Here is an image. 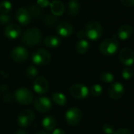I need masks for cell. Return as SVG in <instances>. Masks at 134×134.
I'll return each instance as SVG.
<instances>
[{
	"mask_svg": "<svg viewBox=\"0 0 134 134\" xmlns=\"http://www.w3.org/2000/svg\"><path fill=\"white\" fill-rule=\"evenodd\" d=\"M119 47V42L117 35H113L103 40L99 47L100 53L104 56H112L114 55Z\"/></svg>",
	"mask_w": 134,
	"mask_h": 134,
	"instance_id": "obj_1",
	"label": "cell"
},
{
	"mask_svg": "<svg viewBox=\"0 0 134 134\" xmlns=\"http://www.w3.org/2000/svg\"><path fill=\"white\" fill-rule=\"evenodd\" d=\"M42 39V34L38 28L32 27L28 29L22 37V42L29 46H34L40 42Z\"/></svg>",
	"mask_w": 134,
	"mask_h": 134,
	"instance_id": "obj_2",
	"label": "cell"
},
{
	"mask_svg": "<svg viewBox=\"0 0 134 134\" xmlns=\"http://www.w3.org/2000/svg\"><path fill=\"white\" fill-rule=\"evenodd\" d=\"M86 37L91 40H97L103 35V27L97 21H90L87 24L85 30Z\"/></svg>",
	"mask_w": 134,
	"mask_h": 134,
	"instance_id": "obj_3",
	"label": "cell"
},
{
	"mask_svg": "<svg viewBox=\"0 0 134 134\" xmlns=\"http://www.w3.org/2000/svg\"><path fill=\"white\" fill-rule=\"evenodd\" d=\"M51 60V56L49 52L43 49H39L34 52L32 57V62L39 66L47 65L50 63Z\"/></svg>",
	"mask_w": 134,
	"mask_h": 134,
	"instance_id": "obj_4",
	"label": "cell"
},
{
	"mask_svg": "<svg viewBox=\"0 0 134 134\" xmlns=\"http://www.w3.org/2000/svg\"><path fill=\"white\" fill-rule=\"evenodd\" d=\"M14 97L19 104L22 105H28L32 102L33 94L26 88H20L16 90Z\"/></svg>",
	"mask_w": 134,
	"mask_h": 134,
	"instance_id": "obj_5",
	"label": "cell"
},
{
	"mask_svg": "<svg viewBox=\"0 0 134 134\" xmlns=\"http://www.w3.org/2000/svg\"><path fill=\"white\" fill-rule=\"evenodd\" d=\"M82 119V112L77 108H72L66 113V122L72 126L78 125Z\"/></svg>",
	"mask_w": 134,
	"mask_h": 134,
	"instance_id": "obj_6",
	"label": "cell"
},
{
	"mask_svg": "<svg viewBox=\"0 0 134 134\" xmlns=\"http://www.w3.org/2000/svg\"><path fill=\"white\" fill-rule=\"evenodd\" d=\"M70 93L73 98L81 100L85 99L88 96L89 90L86 86L81 83H76L72 85V86L70 87Z\"/></svg>",
	"mask_w": 134,
	"mask_h": 134,
	"instance_id": "obj_7",
	"label": "cell"
},
{
	"mask_svg": "<svg viewBox=\"0 0 134 134\" xmlns=\"http://www.w3.org/2000/svg\"><path fill=\"white\" fill-rule=\"evenodd\" d=\"M34 119H35L34 112L30 109H24L20 112L17 118V122L21 126L27 127L33 122Z\"/></svg>",
	"mask_w": 134,
	"mask_h": 134,
	"instance_id": "obj_8",
	"label": "cell"
},
{
	"mask_svg": "<svg viewBox=\"0 0 134 134\" xmlns=\"http://www.w3.org/2000/svg\"><path fill=\"white\" fill-rule=\"evenodd\" d=\"M34 107L39 112L46 113V112H48L51 109L52 104L49 98L45 97H41L35 100Z\"/></svg>",
	"mask_w": 134,
	"mask_h": 134,
	"instance_id": "obj_9",
	"label": "cell"
},
{
	"mask_svg": "<svg viewBox=\"0 0 134 134\" xmlns=\"http://www.w3.org/2000/svg\"><path fill=\"white\" fill-rule=\"evenodd\" d=\"M121 63L126 66H131L134 64V52L130 48H123L119 53Z\"/></svg>",
	"mask_w": 134,
	"mask_h": 134,
	"instance_id": "obj_10",
	"label": "cell"
},
{
	"mask_svg": "<svg viewBox=\"0 0 134 134\" xmlns=\"http://www.w3.org/2000/svg\"><path fill=\"white\" fill-rule=\"evenodd\" d=\"M125 92L123 85L120 82H115L109 86L108 94L109 97L113 100H119L122 98Z\"/></svg>",
	"mask_w": 134,
	"mask_h": 134,
	"instance_id": "obj_11",
	"label": "cell"
},
{
	"mask_svg": "<svg viewBox=\"0 0 134 134\" xmlns=\"http://www.w3.org/2000/svg\"><path fill=\"white\" fill-rule=\"evenodd\" d=\"M33 90L39 94H44L49 90V82L43 77H38L33 82Z\"/></svg>",
	"mask_w": 134,
	"mask_h": 134,
	"instance_id": "obj_12",
	"label": "cell"
},
{
	"mask_svg": "<svg viewBox=\"0 0 134 134\" xmlns=\"http://www.w3.org/2000/svg\"><path fill=\"white\" fill-rule=\"evenodd\" d=\"M12 59L18 63L24 62L28 57V53L27 49L22 46H17L14 48L11 52Z\"/></svg>",
	"mask_w": 134,
	"mask_h": 134,
	"instance_id": "obj_13",
	"label": "cell"
},
{
	"mask_svg": "<svg viewBox=\"0 0 134 134\" xmlns=\"http://www.w3.org/2000/svg\"><path fill=\"white\" fill-rule=\"evenodd\" d=\"M16 19L21 25L25 26L31 21V14L28 9L24 8H20L16 12Z\"/></svg>",
	"mask_w": 134,
	"mask_h": 134,
	"instance_id": "obj_14",
	"label": "cell"
},
{
	"mask_svg": "<svg viewBox=\"0 0 134 134\" xmlns=\"http://www.w3.org/2000/svg\"><path fill=\"white\" fill-rule=\"evenodd\" d=\"M57 33L63 38L68 37L70 35H72L73 31V28L72 27V25L67 22H62L60 23L56 28Z\"/></svg>",
	"mask_w": 134,
	"mask_h": 134,
	"instance_id": "obj_15",
	"label": "cell"
},
{
	"mask_svg": "<svg viewBox=\"0 0 134 134\" xmlns=\"http://www.w3.org/2000/svg\"><path fill=\"white\" fill-rule=\"evenodd\" d=\"M133 33V27L128 24H123L119 27L117 32V37L122 40L129 39Z\"/></svg>",
	"mask_w": 134,
	"mask_h": 134,
	"instance_id": "obj_16",
	"label": "cell"
},
{
	"mask_svg": "<svg viewBox=\"0 0 134 134\" xmlns=\"http://www.w3.org/2000/svg\"><path fill=\"white\" fill-rule=\"evenodd\" d=\"M21 27L17 24L8 25L5 29V35L9 39H15L18 38L21 34Z\"/></svg>",
	"mask_w": 134,
	"mask_h": 134,
	"instance_id": "obj_17",
	"label": "cell"
},
{
	"mask_svg": "<svg viewBox=\"0 0 134 134\" xmlns=\"http://www.w3.org/2000/svg\"><path fill=\"white\" fill-rule=\"evenodd\" d=\"M50 8L51 13L54 16H61L63 14L65 10L64 4L59 0H54L50 3Z\"/></svg>",
	"mask_w": 134,
	"mask_h": 134,
	"instance_id": "obj_18",
	"label": "cell"
},
{
	"mask_svg": "<svg viewBox=\"0 0 134 134\" xmlns=\"http://www.w3.org/2000/svg\"><path fill=\"white\" fill-rule=\"evenodd\" d=\"M89 48H90V45H89L88 42L84 38L78 41L75 45V50L77 51V53H78L80 54L86 53L88 51Z\"/></svg>",
	"mask_w": 134,
	"mask_h": 134,
	"instance_id": "obj_19",
	"label": "cell"
},
{
	"mask_svg": "<svg viewBox=\"0 0 134 134\" xmlns=\"http://www.w3.org/2000/svg\"><path fill=\"white\" fill-rule=\"evenodd\" d=\"M61 43V40L59 37L56 35H49L46 37L44 40V44L50 48H55L58 46Z\"/></svg>",
	"mask_w": 134,
	"mask_h": 134,
	"instance_id": "obj_20",
	"label": "cell"
},
{
	"mask_svg": "<svg viewBox=\"0 0 134 134\" xmlns=\"http://www.w3.org/2000/svg\"><path fill=\"white\" fill-rule=\"evenodd\" d=\"M42 125L45 130H47L48 131H51L54 129V127L56 126V121L53 117L47 116L43 119Z\"/></svg>",
	"mask_w": 134,
	"mask_h": 134,
	"instance_id": "obj_21",
	"label": "cell"
},
{
	"mask_svg": "<svg viewBox=\"0 0 134 134\" xmlns=\"http://www.w3.org/2000/svg\"><path fill=\"white\" fill-rule=\"evenodd\" d=\"M80 9H81L80 4L77 0H71V1L69 2V3H68V11H69L70 15L75 16V15L78 14V13L80 11Z\"/></svg>",
	"mask_w": 134,
	"mask_h": 134,
	"instance_id": "obj_22",
	"label": "cell"
},
{
	"mask_svg": "<svg viewBox=\"0 0 134 134\" xmlns=\"http://www.w3.org/2000/svg\"><path fill=\"white\" fill-rule=\"evenodd\" d=\"M52 100L53 101L58 104V105H60V106H63L66 104V97L61 93H54L52 94Z\"/></svg>",
	"mask_w": 134,
	"mask_h": 134,
	"instance_id": "obj_23",
	"label": "cell"
},
{
	"mask_svg": "<svg viewBox=\"0 0 134 134\" xmlns=\"http://www.w3.org/2000/svg\"><path fill=\"white\" fill-rule=\"evenodd\" d=\"M90 93L95 97H100L103 93V87L99 84H95L91 87Z\"/></svg>",
	"mask_w": 134,
	"mask_h": 134,
	"instance_id": "obj_24",
	"label": "cell"
},
{
	"mask_svg": "<svg viewBox=\"0 0 134 134\" xmlns=\"http://www.w3.org/2000/svg\"><path fill=\"white\" fill-rule=\"evenodd\" d=\"M100 79L102 82H103L105 83H110L114 81L115 77H114L113 74H111L110 72H103L100 74Z\"/></svg>",
	"mask_w": 134,
	"mask_h": 134,
	"instance_id": "obj_25",
	"label": "cell"
},
{
	"mask_svg": "<svg viewBox=\"0 0 134 134\" xmlns=\"http://www.w3.org/2000/svg\"><path fill=\"white\" fill-rule=\"evenodd\" d=\"M28 11L29 12L31 16L32 15L34 17L39 16L42 14V10H41L40 7L38 5H32L29 6Z\"/></svg>",
	"mask_w": 134,
	"mask_h": 134,
	"instance_id": "obj_26",
	"label": "cell"
},
{
	"mask_svg": "<svg viewBox=\"0 0 134 134\" xmlns=\"http://www.w3.org/2000/svg\"><path fill=\"white\" fill-rule=\"evenodd\" d=\"M12 9V4L9 1H3L0 2V13H8Z\"/></svg>",
	"mask_w": 134,
	"mask_h": 134,
	"instance_id": "obj_27",
	"label": "cell"
},
{
	"mask_svg": "<svg viewBox=\"0 0 134 134\" xmlns=\"http://www.w3.org/2000/svg\"><path fill=\"white\" fill-rule=\"evenodd\" d=\"M122 78L124 79L130 80L133 77V71L132 69H130L129 68H124L122 70Z\"/></svg>",
	"mask_w": 134,
	"mask_h": 134,
	"instance_id": "obj_28",
	"label": "cell"
},
{
	"mask_svg": "<svg viewBox=\"0 0 134 134\" xmlns=\"http://www.w3.org/2000/svg\"><path fill=\"white\" fill-rule=\"evenodd\" d=\"M26 75L28 78H34L38 75V70L34 66H29L26 70Z\"/></svg>",
	"mask_w": 134,
	"mask_h": 134,
	"instance_id": "obj_29",
	"label": "cell"
},
{
	"mask_svg": "<svg viewBox=\"0 0 134 134\" xmlns=\"http://www.w3.org/2000/svg\"><path fill=\"white\" fill-rule=\"evenodd\" d=\"M103 131L106 134H113L115 132V128L111 124L107 123L103 126Z\"/></svg>",
	"mask_w": 134,
	"mask_h": 134,
	"instance_id": "obj_30",
	"label": "cell"
},
{
	"mask_svg": "<svg viewBox=\"0 0 134 134\" xmlns=\"http://www.w3.org/2000/svg\"><path fill=\"white\" fill-rule=\"evenodd\" d=\"M10 21V16L6 13H1L0 14V24H6Z\"/></svg>",
	"mask_w": 134,
	"mask_h": 134,
	"instance_id": "obj_31",
	"label": "cell"
},
{
	"mask_svg": "<svg viewBox=\"0 0 134 134\" xmlns=\"http://www.w3.org/2000/svg\"><path fill=\"white\" fill-rule=\"evenodd\" d=\"M56 22V18L52 16V15H47L46 18H45V23L51 26V25H54Z\"/></svg>",
	"mask_w": 134,
	"mask_h": 134,
	"instance_id": "obj_32",
	"label": "cell"
},
{
	"mask_svg": "<svg viewBox=\"0 0 134 134\" xmlns=\"http://www.w3.org/2000/svg\"><path fill=\"white\" fill-rule=\"evenodd\" d=\"M37 5L40 8L47 7L48 5H50V1L49 0H37Z\"/></svg>",
	"mask_w": 134,
	"mask_h": 134,
	"instance_id": "obj_33",
	"label": "cell"
},
{
	"mask_svg": "<svg viewBox=\"0 0 134 134\" xmlns=\"http://www.w3.org/2000/svg\"><path fill=\"white\" fill-rule=\"evenodd\" d=\"M113 134H132L131 131L126 128H121L118 130H116L115 132H114Z\"/></svg>",
	"mask_w": 134,
	"mask_h": 134,
	"instance_id": "obj_34",
	"label": "cell"
},
{
	"mask_svg": "<svg viewBox=\"0 0 134 134\" xmlns=\"http://www.w3.org/2000/svg\"><path fill=\"white\" fill-rule=\"evenodd\" d=\"M121 2L123 5L126 7L134 6V0H121Z\"/></svg>",
	"mask_w": 134,
	"mask_h": 134,
	"instance_id": "obj_35",
	"label": "cell"
},
{
	"mask_svg": "<svg viewBox=\"0 0 134 134\" xmlns=\"http://www.w3.org/2000/svg\"><path fill=\"white\" fill-rule=\"evenodd\" d=\"M13 100V97L10 93H6L4 96H3V100L6 103H9L11 102Z\"/></svg>",
	"mask_w": 134,
	"mask_h": 134,
	"instance_id": "obj_36",
	"label": "cell"
},
{
	"mask_svg": "<svg viewBox=\"0 0 134 134\" xmlns=\"http://www.w3.org/2000/svg\"><path fill=\"white\" fill-rule=\"evenodd\" d=\"M77 38H82V39H83V38L86 36L85 31H78V32H77Z\"/></svg>",
	"mask_w": 134,
	"mask_h": 134,
	"instance_id": "obj_37",
	"label": "cell"
},
{
	"mask_svg": "<svg viewBox=\"0 0 134 134\" xmlns=\"http://www.w3.org/2000/svg\"><path fill=\"white\" fill-rule=\"evenodd\" d=\"M52 134H66V133H65V131L63 130L58 128V129H55V130H53Z\"/></svg>",
	"mask_w": 134,
	"mask_h": 134,
	"instance_id": "obj_38",
	"label": "cell"
},
{
	"mask_svg": "<svg viewBox=\"0 0 134 134\" xmlns=\"http://www.w3.org/2000/svg\"><path fill=\"white\" fill-rule=\"evenodd\" d=\"M15 134H28V132L24 130H19L16 132Z\"/></svg>",
	"mask_w": 134,
	"mask_h": 134,
	"instance_id": "obj_39",
	"label": "cell"
},
{
	"mask_svg": "<svg viewBox=\"0 0 134 134\" xmlns=\"http://www.w3.org/2000/svg\"><path fill=\"white\" fill-rule=\"evenodd\" d=\"M1 90H2V91H6V90H7V86H2L1 87Z\"/></svg>",
	"mask_w": 134,
	"mask_h": 134,
	"instance_id": "obj_40",
	"label": "cell"
},
{
	"mask_svg": "<svg viewBox=\"0 0 134 134\" xmlns=\"http://www.w3.org/2000/svg\"><path fill=\"white\" fill-rule=\"evenodd\" d=\"M36 134H49V133H47V132H44V131H40V132L36 133Z\"/></svg>",
	"mask_w": 134,
	"mask_h": 134,
	"instance_id": "obj_41",
	"label": "cell"
},
{
	"mask_svg": "<svg viewBox=\"0 0 134 134\" xmlns=\"http://www.w3.org/2000/svg\"><path fill=\"white\" fill-rule=\"evenodd\" d=\"M133 68H134V67H133Z\"/></svg>",
	"mask_w": 134,
	"mask_h": 134,
	"instance_id": "obj_42",
	"label": "cell"
}]
</instances>
